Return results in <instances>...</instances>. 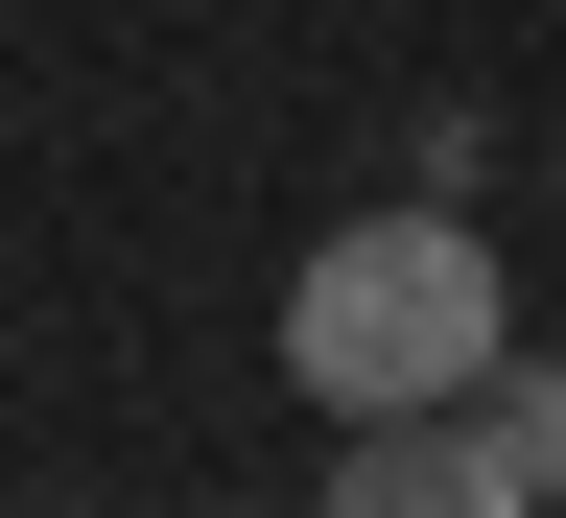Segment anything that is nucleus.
<instances>
[{"mask_svg": "<svg viewBox=\"0 0 566 518\" xmlns=\"http://www.w3.org/2000/svg\"><path fill=\"white\" fill-rule=\"evenodd\" d=\"M495 353H520V307H495V236H472V212H424V189L283 260V401H307V424H401V401H472Z\"/></svg>", "mask_w": 566, "mask_h": 518, "instance_id": "1", "label": "nucleus"}, {"mask_svg": "<svg viewBox=\"0 0 566 518\" xmlns=\"http://www.w3.org/2000/svg\"><path fill=\"white\" fill-rule=\"evenodd\" d=\"M307 518H543V472L495 448V401H401V424H331Z\"/></svg>", "mask_w": 566, "mask_h": 518, "instance_id": "2", "label": "nucleus"}, {"mask_svg": "<svg viewBox=\"0 0 566 518\" xmlns=\"http://www.w3.org/2000/svg\"><path fill=\"white\" fill-rule=\"evenodd\" d=\"M472 401H495V448H520V472L566 495V378H543V353H495V378H472Z\"/></svg>", "mask_w": 566, "mask_h": 518, "instance_id": "3", "label": "nucleus"}]
</instances>
